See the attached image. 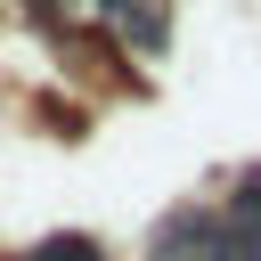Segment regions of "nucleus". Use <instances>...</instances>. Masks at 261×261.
Here are the masks:
<instances>
[{"mask_svg": "<svg viewBox=\"0 0 261 261\" xmlns=\"http://www.w3.org/2000/svg\"><path fill=\"white\" fill-rule=\"evenodd\" d=\"M245 253H261V245H245L228 220H212V212H171L163 228H155V245H147V261H245Z\"/></svg>", "mask_w": 261, "mask_h": 261, "instance_id": "obj_1", "label": "nucleus"}, {"mask_svg": "<svg viewBox=\"0 0 261 261\" xmlns=\"http://www.w3.org/2000/svg\"><path fill=\"white\" fill-rule=\"evenodd\" d=\"M33 261H98V245H90V237H49Z\"/></svg>", "mask_w": 261, "mask_h": 261, "instance_id": "obj_3", "label": "nucleus"}, {"mask_svg": "<svg viewBox=\"0 0 261 261\" xmlns=\"http://www.w3.org/2000/svg\"><path fill=\"white\" fill-rule=\"evenodd\" d=\"M245 261H261V253H245Z\"/></svg>", "mask_w": 261, "mask_h": 261, "instance_id": "obj_4", "label": "nucleus"}, {"mask_svg": "<svg viewBox=\"0 0 261 261\" xmlns=\"http://www.w3.org/2000/svg\"><path fill=\"white\" fill-rule=\"evenodd\" d=\"M228 228H237L245 245H261V171L237 179V196H228Z\"/></svg>", "mask_w": 261, "mask_h": 261, "instance_id": "obj_2", "label": "nucleus"}]
</instances>
